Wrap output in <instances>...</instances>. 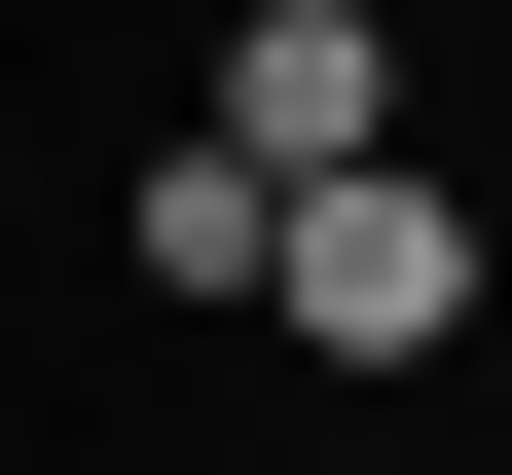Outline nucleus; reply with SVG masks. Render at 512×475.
Here are the masks:
<instances>
[{"mask_svg":"<svg viewBox=\"0 0 512 475\" xmlns=\"http://www.w3.org/2000/svg\"><path fill=\"white\" fill-rule=\"evenodd\" d=\"M256 293L330 329V366H403V329H476V220H439V183L366 147V183H293V220H256Z\"/></svg>","mask_w":512,"mask_h":475,"instance_id":"obj_1","label":"nucleus"},{"mask_svg":"<svg viewBox=\"0 0 512 475\" xmlns=\"http://www.w3.org/2000/svg\"><path fill=\"white\" fill-rule=\"evenodd\" d=\"M220 147L256 183H366V147H403V37H366V0H256V37H220Z\"/></svg>","mask_w":512,"mask_h":475,"instance_id":"obj_2","label":"nucleus"}]
</instances>
